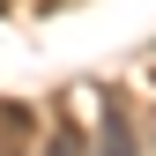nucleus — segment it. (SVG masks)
<instances>
[{
	"label": "nucleus",
	"mask_w": 156,
	"mask_h": 156,
	"mask_svg": "<svg viewBox=\"0 0 156 156\" xmlns=\"http://www.w3.org/2000/svg\"><path fill=\"white\" fill-rule=\"evenodd\" d=\"M0 8H8V0H0Z\"/></svg>",
	"instance_id": "nucleus-3"
},
{
	"label": "nucleus",
	"mask_w": 156,
	"mask_h": 156,
	"mask_svg": "<svg viewBox=\"0 0 156 156\" xmlns=\"http://www.w3.org/2000/svg\"><path fill=\"white\" fill-rule=\"evenodd\" d=\"M104 156H141V149H134V126H126V112H104Z\"/></svg>",
	"instance_id": "nucleus-1"
},
{
	"label": "nucleus",
	"mask_w": 156,
	"mask_h": 156,
	"mask_svg": "<svg viewBox=\"0 0 156 156\" xmlns=\"http://www.w3.org/2000/svg\"><path fill=\"white\" fill-rule=\"evenodd\" d=\"M60 156H74V149H60Z\"/></svg>",
	"instance_id": "nucleus-2"
}]
</instances>
